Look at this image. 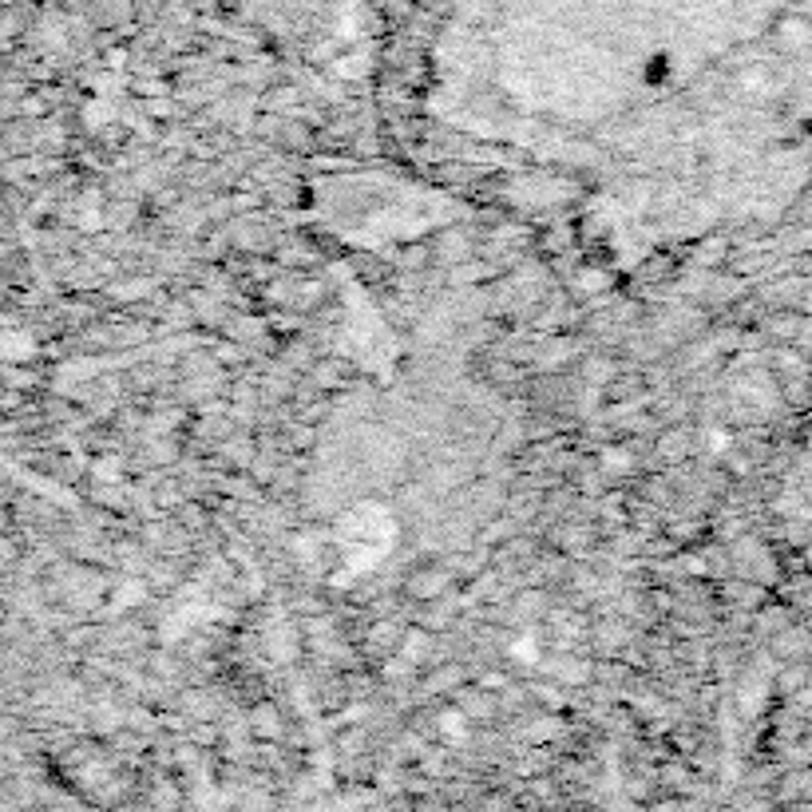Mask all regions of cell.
<instances>
[{"label":"cell","instance_id":"obj_1","mask_svg":"<svg viewBox=\"0 0 812 812\" xmlns=\"http://www.w3.org/2000/svg\"><path fill=\"white\" fill-rule=\"evenodd\" d=\"M448 587H452V575L444 567H436V563L432 567H416L405 579V591L412 599H420V603H436L440 595H448Z\"/></svg>","mask_w":812,"mask_h":812},{"label":"cell","instance_id":"obj_4","mask_svg":"<svg viewBox=\"0 0 812 812\" xmlns=\"http://www.w3.org/2000/svg\"><path fill=\"white\" fill-rule=\"evenodd\" d=\"M765 80H769V76H765L761 68H749V72L741 76V88H745V92L753 96V92H761V88H765Z\"/></svg>","mask_w":812,"mask_h":812},{"label":"cell","instance_id":"obj_3","mask_svg":"<svg viewBox=\"0 0 812 812\" xmlns=\"http://www.w3.org/2000/svg\"><path fill=\"white\" fill-rule=\"evenodd\" d=\"M460 706H464V713H468V717H476V721H488V717H496V713H500V702H496L492 694H480V690L460 694Z\"/></svg>","mask_w":812,"mask_h":812},{"label":"cell","instance_id":"obj_2","mask_svg":"<svg viewBox=\"0 0 812 812\" xmlns=\"http://www.w3.org/2000/svg\"><path fill=\"white\" fill-rule=\"evenodd\" d=\"M773 44L785 48V52H805L812 44V20L809 16H797V12L781 16L773 24Z\"/></svg>","mask_w":812,"mask_h":812}]
</instances>
